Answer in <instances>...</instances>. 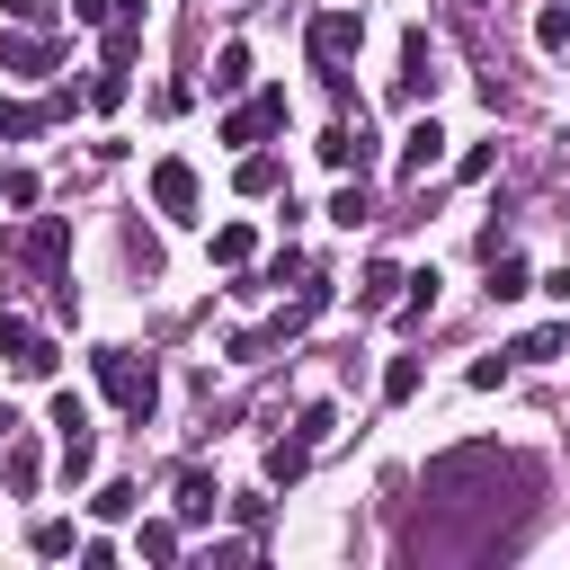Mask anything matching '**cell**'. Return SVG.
<instances>
[{
	"label": "cell",
	"instance_id": "obj_1",
	"mask_svg": "<svg viewBox=\"0 0 570 570\" xmlns=\"http://www.w3.org/2000/svg\"><path fill=\"white\" fill-rule=\"evenodd\" d=\"M89 374H98V392H107L134 428L160 410V365H151V356H134V347H98V356H89Z\"/></svg>",
	"mask_w": 570,
	"mask_h": 570
},
{
	"label": "cell",
	"instance_id": "obj_2",
	"mask_svg": "<svg viewBox=\"0 0 570 570\" xmlns=\"http://www.w3.org/2000/svg\"><path fill=\"white\" fill-rule=\"evenodd\" d=\"M18 258H27L36 276H53V312H71V276H62V258H71V223H62V214H36V223L18 232Z\"/></svg>",
	"mask_w": 570,
	"mask_h": 570
},
{
	"label": "cell",
	"instance_id": "obj_3",
	"mask_svg": "<svg viewBox=\"0 0 570 570\" xmlns=\"http://www.w3.org/2000/svg\"><path fill=\"white\" fill-rule=\"evenodd\" d=\"M330 169H347V178H365V169H383V142H374V125H365V107L356 116H338V125H321V142H312Z\"/></svg>",
	"mask_w": 570,
	"mask_h": 570
},
{
	"label": "cell",
	"instance_id": "obj_4",
	"mask_svg": "<svg viewBox=\"0 0 570 570\" xmlns=\"http://www.w3.org/2000/svg\"><path fill=\"white\" fill-rule=\"evenodd\" d=\"M0 347H9V374H27V383H45V374L62 365V356H53V338H45L27 312H9V303H0Z\"/></svg>",
	"mask_w": 570,
	"mask_h": 570
},
{
	"label": "cell",
	"instance_id": "obj_5",
	"mask_svg": "<svg viewBox=\"0 0 570 570\" xmlns=\"http://www.w3.org/2000/svg\"><path fill=\"white\" fill-rule=\"evenodd\" d=\"M276 125H285V89H258L249 107H223V125H214V134H223L232 151H258Z\"/></svg>",
	"mask_w": 570,
	"mask_h": 570
},
{
	"label": "cell",
	"instance_id": "obj_6",
	"mask_svg": "<svg viewBox=\"0 0 570 570\" xmlns=\"http://www.w3.org/2000/svg\"><path fill=\"white\" fill-rule=\"evenodd\" d=\"M303 45H312V62L330 71V62H347L356 45H365V9H321L312 27H303Z\"/></svg>",
	"mask_w": 570,
	"mask_h": 570
},
{
	"label": "cell",
	"instance_id": "obj_7",
	"mask_svg": "<svg viewBox=\"0 0 570 570\" xmlns=\"http://www.w3.org/2000/svg\"><path fill=\"white\" fill-rule=\"evenodd\" d=\"M436 80H445V71H436V45H428V27H410V36H401V89H392V98H401V107H428Z\"/></svg>",
	"mask_w": 570,
	"mask_h": 570
},
{
	"label": "cell",
	"instance_id": "obj_8",
	"mask_svg": "<svg viewBox=\"0 0 570 570\" xmlns=\"http://www.w3.org/2000/svg\"><path fill=\"white\" fill-rule=\"evenodd\" d=\"M53 62H62L53 27H18V36H0V71H18V80H45Z\"/></svg>",
	"mask_w": 570,
	"mask_h": 570
},
{
	"label": "cell",
	"instance_id": "obj_9",
	"mask_svg": "<svg viewBox=\"0 0 570 570\" xmlns=\"http://www.w3.org/2000/svg\"><path fill=\"white\" fill-rule=\"evenodd\" d=\"M151 205H160V223H196V169L187 160H151Z\"/></svg>",
	"mask_w": 570,
	"mask_h": 570
},
{
	"label": "cell",
	"instance_id": "obj_10",
	"mask_svg": "<svg viewBox=\"0 0 570 570\" xmlns=\"http://www.w3.org/2000/svg\"><path fill=\"white\" fill-rule=\"evenodd\" d=\"M214 508H223L214 472H205V463H178V499H169V517H178V525H214Z\"/></svg>",
	"mask_w": 570,
	"mask_h": 570
},
{
	"label": "cell",
	"instance_id": "obj_11",
	"mask_svg": "<svg viewBox=\"0 0 570 570\" xmlns=\"http://www.w3.org/2000/svg\"><path fill=\"white\" fill-rule=\"evenodd\" d=\"M436 160H445V125H436V116H419V125L401 134V178H428Z\"/></svg>",
	"mask_w": 570,
	"mask_h": 570
},
{
	"label": "cell",
	"instance_id": "obj_12",
	"mask_svg": "<svg viewBox=\"0 0 570 570\" xmlns=\"http://www.w3.org/2000/svg\"><path fill=\"white\" fill-rule=\"evenodd\" d=\"M401 285H410V276H401L392 258H365V276H356V312H365V321H374V312H392V303H401Z\"/></svg>",
	"mask_w": 570,
	"mask_h": 570
},
{
	"label": "cell",
	"instance_id": "obj_13",
	"mask_svg": "<svg viewBox=\"0 0 570 570\" xmlns=\"http://www.w3.org/2000/svg\"><path fill=\"white\" fill-rule=\"evenodd\" d=\"M142 53V0H116V18H107V53L98 62H134Z\"/></svg>",
	"mask_w": 570,
	"mask_h": 570
},
{
	"label": "cell",
	"instance_id": "obj_14",
	"mask_svg": "<svg viewBox=\"0 0 570 570\" xmlns=\"http://www.w3.org/2000/svg\"><path fill=\"white\" fill-rule=\"evenodd\" d=\"M534 294V267L517 249H490V303H525Z\"/></svg>",
	"mask_w": 570,
	"mask_h": 570
},
{
	"label": "cell",
	"instance_id": "obj_15",
	"mask_svg": "<svg viewBox=\"0 0 570 570\" xmlns=\"http://www.w3.org/2000/svg\"><path fill=\"white\" fill-rule=\"evenodd\" d=\"M312 454H321V445H303V436H276V445H267V490H294V481L312 472Z\"/></svg>",
	"mask_w": 570,
	"mask_h": 570
},
{
	"label": "cell",
	"instance_id": "obj_16",
	"mask_svg": "<svg viewBox=\"0 0 570 570\" xmlns=\"http://www.w3.org/2000/svg\"><path fill=\"white\" fill-rule=\"evenodd\" d=\"M80 89H89V107H98V116H116V107L134 98V71H125V62H98V71L80 80Z\"/></svg>",
	"mask_w": 570,
	"mask_h": 570
},
{
	"label": "cell",
	"instance_id": "obj_17",
	"mask_svg": "<svg viewBox=\"0 0 570 570\" xmlns=\"http://www.w3.org/2000/svg\"><path fill=\"white\" fill-rule=\"evenodd\" d=\"M232 187H240V196H276V187H285V160H276V151H240Z\"/></svg>",
	"mask_w": 570,
	"mask_h": 570
},
{
	"label": "cell",
	"instance_id": "obj_18",
	"mask_svg": "<svg viewBox=\"0 0 570 570\" xmlns=\"http://www.w3.org/2000/svg\"><path fill=\"white\" fill-rule=\"evenodd\" d=\"M134 508H142V490H134V481H98V490H89V517H98V525H125Z\"/></svg>",
	"mask_w": 570,
	"mask_h": 570
},
{
	"label": "cell",
	"instance_id": "obj_19",
	"mask_svg": "<svg viewBox=\"0 0 570 570\" xmlns=\"http://www.w3.org/2000/svg\"><path fill=\"white\" fill-rule=\"evenodd\" d=\"M330 223H338V232H356V223H374V187H365V178H347V187L330 196Z\"/></svg>",
	"mask_w": 570,
	"mask_h": 570
},
{
	"label": "cell",
	"instance_id": "obj_20",
	"mask_svg": "<svg viewBox=\"0 0 570 570\" xmlns=\"http://www.w3.org/2000/svg\"><path fill=\"white\" fill-rule=\"evenodd\" d=\"M178 534H187L178 517H142V534H134V552H142V561H178Z\"/></svg>",
	"mask_w": 570,
	"mask_h": 570
},
{
	"label": "cell",
	"instance_id": "obj_21",
	"mask_svg": "<svg viewBox=\"0 0 570 570\" xmlns=\"http://www.w3.org/2000/svg\"><path fill=\"white\" fill-rule=\"evenodd\" d=\"M249 249H258L249 223H214V267H249Z\"/></svg>",
	"mask_w": 570,
	"mask_h": 570
},
{
	"label": "cell",
	"instance_id": "obj_22",
	"mask_svg": "<svg viewBox=\"0 0 570 570\" xmlns=\"http://www.w3.org/2000/svg\"><path fill=\"white\" fill-rule=\"evenodd\" d=\"M561 347H570V330L552 321V330H525V338L508 347V365H543V356H561Z\"/></svg>",
	"mask_w": 570,
	"mask_h": 570
},
{
	"label": "cell",
	"instance_id": "obj_23",
	"mask_svg": "<svg viewBox=\"0 0 570 570\" xmlns=\"http://www.w3.org/2000/svg\"><path fill=\"white\" fill-rule=\"evenodd\" d=\"M36 561H62V552H80V534H71V517H36Z\"/></svg>",
	"mask_w": 570,
	"mask_h": 570
},
{
	"label": "cell",
	"instance_id": "obj_24",
	"mask_svg": "<svg viewBox=\"0 0 570 570\" xmlns=\"http://www.w3.org/2000/svg\"><path fill=\"white\" fill-rule=\"evenodd\" d=\"M534 45L543 53H570V0H543L534 9Z\"/></svg>",
	"mask_w": 570,
	"mask_h": 570
},
{
	"label": "cell",
	"instance_id": "obj_25",
	"mask_svg": "<svg viewBox=\"0 0 570 570\" xmlns=\"http://www.w3.org/2000/svg\"><path fill=\"white\" fill-rule=\"evenodd\" d=\"M232 89H249V45H223L214 53V98H232Z\"/></svg>",
	"mask_w": 570,
	"mask_h": 570
},
{
	"label": "cell",
	"instance_id": "obj_26",
	"mask_svg": "<svg viewBox=\"0 0 570 570\" xmlns=\"http://www.w3.org/2000/svg\"><path fill=\"white\" fill-rule=\"evenodd\" d=\"M267 347H285V338H276V330H232V338H223L232 365H267Z\"/></svg>",
	"mask_w": 570,
	"mask_h": 570
},
{
	"label": "cell",
	"instance_id": "obj_27",
	"mask_svg": "<svg viewBox=\"0 0 570 570\" xmlns=\"http://www.w3.org/2000/svg\"><path fill=\"white\" fill-rule=\"evenodd\" d=\"M294 436H303V445H330V436H338V410H330V401H303V410H294Z\"/></svg>",
	"mask_w": 570,
	"mask_h": 570
},
{
	"label": "cell",
	"instance_id": "obj_28",
	"mask_svg": "<svg viewBox=\"0 0 570 570\" xmlns=\"http://www.w3.org/2000/svg\"><path fill=\"white\" fill-rule=\"evenodd\" d=\"M89 472H98V445H89V428H80V436H62V490H80Z\"/></svg>",
	"mask_w": 570,
	"mask_h": 570
},
{
	"label": "cell",
	"instance_id": "obj_29",
	"mask_svg": "<svg viewBox=\"0 0 570 570\" xmlns=\"http://www.w3.org/2000/svg\"><path fill=\"white\" fill-rule=\"evenodd\" d=\"M392 312H401V321H428V312H436V267H419V276H410V294H401Z\"/></svg>",
	"mask_w": 570,
	"mask_h": 570
},
{
	"label": "cell",
	"instance_id": "obj_30",
	"mask_svg": "<svg viewBox=\"0 0 570 570\" xmlns=\"http://www.w3.org/2000/svg\"><path fill=\"white\" fill-rule=\"evenodd\" d=\"M383 401H392V410L419 401V356H392V365H383Z\"/></svg>",
	"mask_w": 570,
	"mask_h": 570
},
{
	"label": "cell",
	"instance_id": "obj_31",
	"mask_svg": "<svg viewBox=\"0 0 570 570\" xmlns=\"http://www.w3.org/2000/svg\"><path fill=\"white\" fill-rule=\"evenodd\" d=\"M27 134H45V107H18V98H0V142H27Z\"/></svg>",
	"mask_w": 570,
	"mask_h": 570
},
{
	"label": "cell",
	"instance_id": "obj_32",
	"mask_svg": "<svg viewBox=\"0 0 570 570\" xmlns=\"http://www.w3.org/2000/svg\"><path fill=\"white\" fill-rule=\"evenodd\" d=\"M0 205H9V214H27V205H36V169L0 160Z\"/></svg>",
	"mask_w": 570,
	"mask_h": 570
},
{
	"label": "cell",
	"instance_id": "obj_33",
	"mask_svg": "<svg viewBox=\"0 0 570 570\" xmlns=\"http://www.w3.org/2000/svg\"><path fill=\"white\" fill-rule=\"evenodd\" d=\"M0 472H9V490L27 499V490H36V445H27V436H9V463H0Z\"/></svg>",
	"mask_w": 570,
	"mask_h": 570
},
{
	"label": "cell",
	"instance_id": "obj_34",
	"mask_svg": "<svg viewBox=\"0 0 570 570\" xmlns=\"http://www.w3.org/2000/svg\"><path fill=\"white\" fill-rule=\"evenodd\" d=\"M223 508H232V517H240V525H249V534H258V525H267V517H276V499H267V490H240V499H223Z\"/></svg>",
	"mask_w": 570,
	"mask_h": 570
},
{
	"label": "cell",
	"instance_id": "obj_35",
	"mask_svg": "<svg viewBox=\"0 0 570 570\" xmlns=\"http://www.w3.org/2000/svg\"><path fill=\"white\" fill-rule=\"evenodd\" d=\"M53 428L80 436V428H89V401H80V392H53Z\"/></svg>",
	"mask_w": 570,
	"mask_h": 570
},
{
	"label": "cell",
	"instance_id": "obj_36",
	"mask_svg": "<svg viewBox=\"0 0 570 570\" xmlns=\"http://www.w3.org/2000/svg\"><path fill=\"white\" fill-rule=\"evenodd\" d=\"M463 383H472V392H499V383H508V356H472V374H463Z\"/></svg>",
	"mask_w": 570,
	"mask_h": 570
},
{
	"label": "cell",
	"instance_id": "obj_37",
	"mask_svg": "<svg viewBox=\"0 0 570 570\" xmlns=\"http://www.w3.org/2000/svg\"><path fill=\"white\" fill-rule=\"evenodd\" d=\"M9 9V27H53V0H0Z\"/></svg>",
	"mask_w": 570,
	"mask_h": 570
},
{
	"label": "cell",
	"instance_id": "obj_38",
	"mask_svg": "<svg viewBox=\"0 0 570 570\" xmlns=\"http://www.w3.org/2000/svg\"><path fill=\"white\" fill-rule=\"evenodd\" d=\"M285 276H303V249H294V240H285V249L267 258V276H258V285H285Z\"/></svg>",
	"mask_w": 570,
	"mask_h": 570
},
{
	"label": "cell",
	"instance_id": "obj_39",
	"mask_svg": "<svg viewBox=\"0 0 570 570\" xmlns=\"http://www.w3.org/2000/svg\"><path fill=\"white\" fill-rule=\"evenodd\" d=\"M71 18H80V27H107V18H116V0H71Z\"/></svg>",
	"mask_w": 570,
	"mask_h": 570
},
{
	"label": "cell",
	"instance_id": "obj_40",
	"mask_svg": "<svg viewBox=\"0 0 570 570\" xmlns=\"http://www.w3.org/2000/svg\"><path fill=\"white\" fill-rule=\"evenodd\" d=\"M9 436H18V410H9V401H0V445H9Z\"/></svg>",
	"mask_w": 570,
	"mask_h": 570
},
{
	"label": "cell",
	"instance_id": "obj_41",
	"mask_svg": "<svg viewBox=\"0 0 570 570\" xmlns=\"http://www.w3.org/2000/svg\"><path fill=\"white\" fill-rule=\"evenodd\" d=\"M561 330H570V321H561Z\"/></svg>",
	"mask_w": 570,
	"mask_h": 570
}]
</instances>
